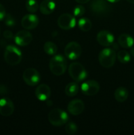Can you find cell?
<instances>
[{"label": "cell", "mask_w": 134, "mask_h": 135, "mask_svg": "<svg viewBox=\"0 0 134 135\" xmlns=\"http://www.w3.org/2000/svg\"><path fill=\"white\" fill-rule=\"evenodd\" d=\"M79 92V86L76 82L68 83L65 88V93L69 97H73L77 95Z\"/></svg>", "instance_id": "20"}, {"label": "cell", "mask_w": 134, "mask_h": 135, "mask_svg": "<svg viewBox=\"0 0 134 135\" xmlns=\"http://www.w3.org/2000/svg\"><path fill=\"white\" fill-rule=\"evenodd\" d=\"M5 15H6V11H5V7L3 5L0 3V21L3 20Z\"/></svg>", "instance_id": "28"}, {"label": "cell", "mask_w": 134, "mask_h": 135, "mask_svg": "<svg viewBox=\"0 0 134 135\" xmlns=\"http://www.w3.org/2000/svg\"><path fill=\"white\" fill-rule=\"evenodd\" d=\"M85 12V7L81 5H76L73 10V14L75 17H81Z\"/></svg>", "instance_id": "26"}, {"label": "cell", "mask_w": 134, "mask_h": 135, "mask_svg": "<svg viewBox=\"0 0 134 135\" xmlns=\"http://www.w3.org/2000/svg\"><path fill=\"white\" fill-rule=\"evenodd\" d=\"M106 1H108L110 3H116V2H118V1H120V0H106Z\"/></svg>", "instance_id": "33"}, {"label": "cell", "mask_w": 134, "mask_h": 135, "mask_svg": "<svg viewBox=\"0 0 134 135\" xmlns=\"http://www.w3.org/2000/svg\"><path fill=\"white\" fill-rule=\"evenodd\" d=\"M14 110L13 102L8 98L0 99V114L4 117L11 115Z\"/></svg>", "instance_id": "13"}, {"label": "cell", "mask_w": 134, "mask_h": 135, "mask_svg": "<svg viewBox=\"0 0 134 135\" xmlns=\"http://www.w3.org/2000/svg\"><path fill=\"white\" fill-rule=\"evenodd\" d=\"M50 123L55 127H60L65 125L69 119L68 115L66 112L59 108L52 109L48 115Z\"/></svg>", "instance_id": "4"}, {"label": "cell", "mask_w": 134, "mask_h": 135, "mask_svg": "<svg viewBox=\"0 0 134 135\" xmlns=\"http://www.w3.org/2000/svg\"><path fill=\"white\" fill-rule=\"evenodd\" d=\"M4 38L7 40H11L13 38V34L10 30H5L3 32Z\"/></svg>", "instance_id": "29"}, {"label": "cell", "mask_w": 134, "mask_h": 135, "mask_svg": "<svg viewBox=\"0 0 134 135\" xmlns=\"http://www.w3.org/2000/svg\"><path fill=\"white\" fill-rule=\"evenodd\" d=\"M75 1L80 4H85L87 3V2H89L90 0H75Z\"/></svg>", "instance_id": "31"}, {"label": "cell", "mask_w": 134, "mask_h": 135, "mask_svg": "<svg viewBox=\"0 0 134 135\" xmlns=\"http://www.w3.org/2000/svg\"><path fill=\"white\" fill-rule=\"evenodd\" d=\"M4 21H5V25L7 26L11 27V26H13L14 25H15V19L11 14H6L5 18H4Z\"/></svg>", "instance_id": "27"}, {"label": "cell", "mask_w": 134, "mask_h": 135, "mask_svg": "<svg viewBox=\"0 0 134 135\" xmlns=\"http://www.w3.org/2000/svg\"><path fill=\"white\" fill-rule=\"evenodd\" d=\"M33 39L32 35L30 32L22 30L18 32L14 36V42L19 46H26L30 44Z\"/></svg>", "instance_id": "11"}, {"label": "cell", "mask_w": 134, "mask_h": 135, "mask_svg": "<svg viewBox=\"0 0 134 135\" xmlns=\"http://www.w3.org/2000/svg\"><path fill=\"white\" fill-rule=\"evenodd\" d=\"M22 55L20 50L13 45H9L5 48L4 59L8 65L14 66L20 63Z\"/></svg>", "instance_id": "2"}, {"label": "cell", "mask_w": 134, "mask_h": 135, "mask_svg": "<svg viewBox=\"0 0 134 135\" xmlns=\"http://www.w3.org/2000/svg\"><path fill=\"white\" fill-rule=\"evenodd\" d=\"M78 127L76 123L73 122L68 123L65 127L66 133L69 135H72L77 132Z\"/></svg>", "instance_id": "25"}, {"label": "cell", "mask_w": 134, "mask_h": 135, "mask_svg": "<svg viewBox=\"0 0 134 135\" xmlns=\"http://www.w3.org/2000/svg\"><path fill=\"white\" fill-rule=\"evenodd\" d=\"M116 59L115 50L107 47L100 51L99 54V61L101 65L105 68H111L114 65Z\"/></svg>", "instance_id": "3"}, {"label": "cell", "mask_w": 134, "mask_h": 135, "mask_svg": "<svg viewBox=\"0 0 134 135\" xmlns=\"http://www.w3.org/2000/svg\"><path fill=\"white\" fill-rule=\"evenodd\" d=\"M78 24L80 30L84 32L89 31L92 28L91 22L87 18H81L79 19Z\"/></svg>", "instance_id": "21"}, {"label": "cell", "mask_w": 134, "mask_h": 135, "mask_svg": "<svg viewBox=\"0 0 134 135\" xmlns=\"http://www.w3.org/2000/svg\"><path fill=\"white\" fill-rule=\"evenodd\" d=\"M130 54L133 57H134V47H131L130 50Z\"/></svg>", "instance_id": "32"}, {"label": "cell", "mask_w": 134, "mask_h": 135, "mask_svg": "<svg viewBox=\"0 0 134 135\" xmlns=\"http://www.w3.org/2000/svg\"><path fill=\"white\" fill-rule=\"evenodd\" d=\"M81 47L78 42H70L64 48V54L68 59L76 60L78 59L81 54Z\"/></svg>", "instance_id": "8"}, {"label": "cell", "mask_w": 134, "mask_h": 135, "mask_svg": "<svg viewBox=\"0 0 134 135\" xmlns=\"http://www.w3.org/2000/svg\"><path fill=\"white\" fill-rule=\"evenodd\" d=\"M85 105L84 102L81 100L75 99L69 102L67 106L68 112L72 115H80L84 110Z\"/></svg>", "instance_id": "15"}, {"label": "cell", "mask_w": 134, "mask_h": 135, "mask_svg": "<svg viewBox=\"0 0 134 135\" xmlns=\"http://www.w3.org/2000/svg\"><path fill=\"white\" fill-rule=\"evenodd\" d=\"M68 73L76 83H80L86 79L87 73L84 66L78 62H72L68 67Z\"/></svg>", "instance_id": "5"}, {"label": "cell", "mask_w": 134, "mask_h": 135, "mask_svg": "<svg viewBox=\"0 0 134 135\" xmlns=\"http://www.w3.org/2000/svg\"><path fill=\"white\" fill-rule=\"evenodd\" d=\"M55 3L53 0H44L39 5V10L43 15H50L55 9Z\"/></svg>", "instance_id": "17"}, {"label": "cell", "mask_w": 134, "mask_h": 135, "mask_svg": "<svg viewBox=\"0 0 134 135\" xmlns=\"http://www.w3.org/2000/svg\"><path fill=\"white\" fill-rule=\"evenodd\" d=\"M97 40L101 46L109 47L112 46L114 42V37L111 32L108 30H101L97 34Z\"/></svg>", "instance_id": "12"}, {"label": "cell", "mask_w": 134, "mask_h": 135, "mask_svg": "<svg viewBox=\"0 0 134 135\" xmlns=\"http://www.w3.org/2000/svg\"><path fill=\"white\" fill-rule=\"evenodd\" d=\"M22 78L27 85L34 86L39 83L41 76L39 73L34 68H28L24 71Z\"/></svg>", "instance_id": "7"}, {"label": "cell", "mask_w": 134, "mask_h": 135, "mask_svg": "<svg viewBox=\"0 0 134 135\" xmlns=\"http://www.w3.org/2000/svg\"><path fill=\"white\" fill-rule=\"evenodd\" d=\"M0 34H1V28H0Z\"/></svg>", "instance_id": "35"}, {"label": "cell", "mask_w": 134, "mask_h": 135, "mask_svg": "<svg viewBox=\"0 0 134 135\" xmlns=\"http://www.w3.org/2000/svg\"><path fill=\"white\" fill-rule=\"evenodd\" d=\"M129 96L128 90L124 87H118L114 92V98L118 102H123L127 99Z\"/></svg>", "instance_id": "19"}, {"label": "cell", "mask_w": 134, "mask_h": 135, "mask_svg": "<svg viewBox=\"0 0 134 135\" xmlns=\"http://www.w3.org/2000/svg\"><path fill=\"white\" fill-rule=\"evenodd\" d=\"M126 1H127V2L130 3L134 4V0H126Z\"/></svg>", "instance_id": "34"}, {"label": "cell", "mask_w": 134, "mask_h": 135, "mask_svg": "<svg viewBox=\"0 0 134 135\" xmlns=\"http://www.w3.org/2000/svg\"><path fill=\"white\" fill-rule=\"evenodd\" d=\"M7 88L3 84H0V95H4L7 94Z\"/></svg>", "instance_id": "30"}, {"label": "cell", "mask_w": 134, "mask_h": 135, "mask_svg": "<svg viewBox=\"0 0 134 135\" xmlns=\"http://www.w3.org/2000/svg\"><path fill=\"white\" fill-rule=\"evenodd\" d=\"M26 9L29 13H35L39 9V5L35 0H27L26 2Z\"/></svg>", "instance_id": "24"}, {"label": "cell", "mask_w": 134, "mask_h": 135, "mask_svg": "<svg viewBox=\"0 0 134 135\" xmlns=\"http://www.w3.org/2000/svg\"><path fill=\"white\" fill-rule=\"evenodd\" d=\"M67 64L65 57L62 55H54L50 59V71L53 75L60 76L66 71Z\"/></svg>", "instance_id": "1"}, {"label": "cell", "mask_w": 134, "mask_h": 135, "mask_svg": "<svg viewBox=\"0 0 134 135\" xmlns=\"http://www.w3.org/2000/svg\"><path fill=\"white\" fill-rule=\"evenodd\" d=\"M90 8L93 13L98 15H105L110 13L111 6L106 0H93Z\"/></svg>", "instance_id": "6"}, {"label": "cell", "mask_w": 134, "mask_h": 135, "mask_svg": "<svg viewBox=\"0 0 134 135\" xmlns=\"http://www.w3.org/2000/svg\"><path fill=\"white\" fill-rule=\"evenodd\" d=\"M118 60L122 63H127L131 60L130 54L126 50H120L116 55Z\"/></svg>", "instance_id": "23"}, {"label": "cell", "mask_w": 134, "mask_h": 135, "mask_svg": "<svg viewBox=\"0 0 134 135\" xmlns=\"http://www.w3.org/2000/svg\"><path fill=\"white\" fill-rule=\"evenodd\" d=\"M57 24L58 26L63 30H70L76 25V18L69 13H64L59 17Z\"/></svg>", "instance_id": "9"}, {"label": "cell", "mask_w": 134, "mask_h": 135, "mask_svg": "<svg viewBox=\"0 0 134 135\" xmlns=\"http://www.w3.org/2000/svg\"><path fill=\"white\" fill-rule=\"evenodd\" d=\"M118 44L123 48H130L134 44V40L132 37L127 34H122L118 39Z\"/></svg>", "instance_id": "18"}, {"label": "cell", "mask_w": 134, "mask_h": 135, "mask_svg": "<svg viewBox=\"0 0 134 135\" xmlns=\"http://www.w3.org/2000/svg\"><path fill=\"white\" fill-rule=\"evenodd\" d=\"M99 84L97 81L93 80H89L84 82L81 85V92L85 96H95L99 92Z\"/></svg>", "instance_id": "10"}, {"label": "cell", "mask_w": 134, "mask_h": 135, "mask_svg": "<svg viewBox=\"0 0 134 135\" xmlns=\"http://www.w3.org/2000/svg\"><path fill=\"white\" fill-rule=\"evenodd\" d=\"M44 51L49 55H54L57 52V46L52 42H47L43 46Z\"/></svg>", "instance_id": "22"}, {"label": "cell", "mask_w": 134, "mask_h": 135, "mask_svg": "<svg viewBox=\"0 0 134 135\" xmlns=\"http://www.w3.org/2000/svg\"><path fill=\"white\" fill-rule=\"evenodd\" d=\"M39 24V18L34 14H28L22 17L21 25L26 30H32L35 28Z\"/></svg>", "instance_id": "14"}, {"label": "cell", "mask_w": 134, "mask_h": 135, "mask_svg": "<svg viewBox=\"0 0 134 135\" xmlns=\"http://www.w3.org/2000/svg\"><path fill=\"white\" fill-rule=\"evenodd\" d=\"M51 94V88L45 84H41L35 90V97L39 101H46L50 98Z\"/></svg>", "instance_id": "16"}]
</instances>
